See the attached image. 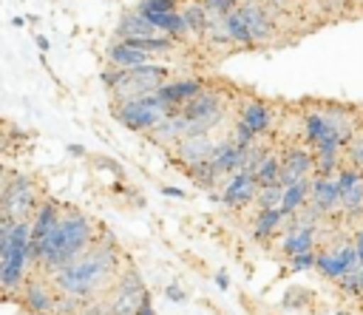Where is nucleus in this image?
<instances>
[{
	"label": "nucleus",
	"instance_id": "nucleus-1",
	"mask_svg": "<svg viewBox=\"0 0 363 315\" xmlns=\"http://www.w3.org/2000/svg\"><path fill=\"white\" fill-rule=\"evenodd\" d=\"M122 267V250L113 241L111 233H102L94 247H88L79 258H74L68 267L51 275V284L60 295L79 298L82 304L99 301L105 292H111L125 270Z\"/></svg>",
	"mask_w": 363,
	"mask_h": 315
},
{
	"label": "nucleus",
	"instance_id": "nucleus-2",
	"mask_svg": "<svg viewBox=\"0 0 363 315\" xmlns=\"http://www.w3.org/2000/svg\"><path fill=\"white\" fill-rule=\"evenodd\" d=\"M102 233L105 230H99V224L91 216H85L79 207L62 204L60 221L40 241V264H37V270L51 278L54 272L68 267L74 258H79L88 247H94Z\"/></svg>",
	"mask_w": 363,
	"mask_h": 315
},
{
	"label": "nucleus",
	"instance_id": "nucleus-3",
	"mask_svg": "<svg viewBox=\"0 0 363 315\" xmlns=\"http://www.w3.org/2000/svg\"><path fill=\"white\" fill-rule=\"evenodd\" d=\"M224 114H227V105H224L221 91L218 88H204L193 102H187L176 114L179 128H182V139L210 133L213 128H218L224 122Z\"/></svg>",
	"mask_w": 363,
	"mask_h": 315
},
{
	"label": "nucleus",
	"instance_id": "nucleus-4",
	"mask_svg": "<svg viewBox=\"0 0 363 315\" xmlns=\"http://www.w3.org/2000/svg\"><path fill=\"white\" fill-rule=\"evenodd\" d=\"M167 79H170V71L164 65H159V62L139 65V68H130V71H119L116 68V79L108 88L111 91V102H125V99H133V96L156 94Z\"/></svg>",
	"mask_w": 363,
	"mask_h": 315
},
{
	"label": "nucleus",
	"instance_id": "nucleus-5",
	"mask_svg": "<svg viewBox=\"0 0 363 315\" xmlns=\"http://www.w3.org/2000/svg\"><path fill=\"white\" fill-rule=\"evenodd\" d=\"M111 114L119 125H125L128 131H136V133H150L164 116H170V111L162 105V99L156 94L133 96L125 102H111Z\"/></svg>",
	"mask_w": 363,
	"mask_h": 315
},
{
	"label": "nucleus",
	"instance_id": "nucleus-6",
	"mask_svg": "<svg viewBox=\"0 0 363 315\" xmlns=\"http://www.w3.org/2000/svg\"><path fill=\"white\" fill-rule=\"evenodd\" d=\"M40 204H43V193H40L37 182L31 176L11 173L9 182L3 184V190H0L3 216L14 219V221H31V216L37 213Z\"/></svg>",
	"mask_w": 363,
	"mask_h": 315
},
{
	"label": "nucleus",
	"instance_id": "nucleus-7",
	"mask_svg": "<svg viewBox=\"0 0 363 315\" xmlns=\"http://www.w3.org/2000/svg\"><path fill=\"white\" fill-rule=\"evenodd\" d=\"M360 267V258H357V247L354 241L343 238V241H335L323 250H318V261H315V270L329 278V281H340L346 272L357 270Z\"/></svg>",
	"mask_w": 363,
	"mask_h": 315
},
{
	"label": "nucleus",
	"instance_id": "nucleus-8",
	"mask_svg": "<svg viewBox=\"0 0 363 315\" xmlns=\"http://www.w3.org/2000/svg\"><path fill=\"white\" fill-rule=\"evenodd\" d=\"M145 295H147V289H145L142 275L133 267H128L119 275L116 287L111 289V298H105L108 301V315H133L139 309V304L145 301Z\"/></svg>",
	"mask_w": 363,
	"mask_h": 315
},
{
	"label": "nucleus",
	"instance_id": "nucleus-9",
	"mask_svg": "<svg viewBox=\"0 0 363 315\" xmlns=\"http://www.w3.org/2000/svg\"><path fill=\"white\" fill-rule=\"evenodd\" d=\"M17 298H20V306H23L28 315H54L60 292H57V287L51 284V278L40 272V275H34V278H28V281L23 284V289H20Z\"/></svg>",
	"mask_w": 363,
	"mask_h": 315
},
{
	"label": "nucleus",
	"instance_id": "nucleus-10",
	"mask_svg": "<svg viewBox=\"0 0 363 315\" xmlns=\"http://www.w3.org/2000/svg\"><path fill=\"white\" fill-rule=\"evenodd\" d=\"M315 176V150L309 145H289L281 153V187Z\"/></svg>",
	"mask_w": 363,
	"mask_h": 315
},
{
	"label": "nucleus",
	"instance_id": "nucleus-11",
	"mask_svg": "<svg viewBox=\"0 0 363 315\" xmlns=\"http://www.w3.org/2000/svg\"><path fill=\"white\" fill-rule=\"evenodd\" d=\"M207 85H204V79H199V77H184V79H167L159 91H156V96L162 99V105L170 111V116H176L187 102H193L201 91H204Z\"/></svg>",
	"mask_w": 363,
	"mask_h": 315
},
{
	"label": "nucleus",
	"instance_id": "nucleus-12",
	"mask_svg": "<svg viewBox=\"0 0 363 315\" xmlns=\"http://www.w3.org/2000/svg\"><path fill=\"white\" fill-rule=\"evenodd\" d=\"M335 179L340 190V210L346 213V219H360L363 216V170L343 165Z\"/></svg>",
	"mask_w": 363,
	"mask_h": 315
},
{
	"label": "nucleus",
	"instance_id": "nucleus-13",
	"mask_svg": "<svg viewBox=\"0 0 363 315\" xmlns=\"http://www.w3.org/2000/svg\"><path fill=\"white\" fill-rule=\"evenodd\" d=\"M255 196H258V182L247 170H238V173L227 176L224 187H221V204L230 207V210H241L250 201L255 204Z\"/></svg>",
	"mask_w": 363,
	"mask_h": 315
},
{
	"label": "nucleus",
	"instance_id": "nucleus-14",
	"mask_svg": "<svg viewBox=\"0 0 363 315\" xmlns=\"http://www.w3.org/2000/svg\"><path fill=\"white\" fill-rule=\"evenodd\" d=\"M309 207L323 219L335 216L340 210V190L335 176H315L312 179V193H309Z\"/></svg>",
	"mask_w": 363,
	"mask_h": 315
},
{
	"label": "nucleus",
	"instance_id": "nucleus-15",
	"mask_svg": "<svg viewBox=\"0 0 363 315\" xmlns=\"http://www.w3.org/2000/svg\"><path fill=\"white\" fill-rule=\"evenodd\" d=\"M238 119L255 133V136H264L269 128H272V105L267 99H258V96H247L238 108Z\"/></svg>",
	"mask_w": 363,
	"mask_h": 315
},
{
	"label": "nucleus",
	"instance_id": "nucleus-16",
	"mask_svg": "<svg viewBox=\"0 0 363 315\" xmlns=\"http://www.w3.org/2000/svg\"><path fill=\"white\" fill-rule=\"evenodd\" d=\"M238 9H241L244 17H247V26H250V34H252V43H255V45H258V43H269V40L275 37V23H272L269 11H267L261 3L244 0V3H238Z\"/></svg>",
	"mask_w": 363,
	"mask_h": 315
},
{
	"label": "nucleus",
	"instance_id": "nucleus-17",
	"mask_svg": "<svg viewBox=\"0 0 363 315\" xmlns=\"http://www.w3.org/2000/svg\"><path fill=\"white\" fill-rule=\"evenodd\" d=\"M105 60L111 68H119V71H130V68H139V65H150L153 57L128 45L125 40H113L108 48H105Z\"/></svg>",
	"mask_w": 363,
	"mask_h": 315
},
{
	"label": "nucleus",
	"instance_id": "nucleus-18",
	"mask_svg": "<svg viewBox=\"0 0 363 315\" xmlns=\"http://www.w3.org/2000/svg\"><path fill=\"white\" fill-rule=\"evenodd\" d=\"M173 148H176V159H182L184 167H187V165L207 162V159L213 156L216 142H213L210 133H204V136H184V139H179Z\"/></svg>",
	"mask_w": 363,
	"mask_h": 315
},
{
	"label": "nucleus",
	"instance_id": "nucleus-19",
	"mask_svg": "<svg viewBox=\"0 0 363 315\" xmlns=\"http://www.w3.org/2000/svg\"><path fill=\"white\" fill-rule=\"evenodd\" d=\"M210 162L218 170V176L227 179V176H233V173H238L244 167V150L238 145H233L230 139H221V142H216Z\"/></svg>",
	"mask_w": 363,
	"mask_h": 315
},
{
	"label": "nucleus",
	"instance_id": "nucleus-20",
	"mask_svg": "<svg viewBox=\"0 0 363 315\" xmlns=\"http://www.w3.org/2000/svg\"><path fill=\"white\" fill-rule=\"evenodd\" d=\"M159 31L147 23L145 14H139L136 9L133 11H125L116 23V40H136V37H156Z\"/></svg>",
	"mask_w": 363,
	"mask_h": 315
},
{
	"label": "nucleus",
	"instance_id": "nucleus-21",
	"mask_svg": "<svg viewBox=\"0 0 363 315\" xmlns=\"http://www.w3.org/2000/svg\"><path fill=\"white\" fill-rule=\"evenodd\" d=\"M315 179V176H312ZM312 179H301V182H295V184H289V187H284V199H281V210H284V216L289 219V216H295V213H301L306 204H309V193H312Z\"/></svg>",
	"mask_w": 363,
	"mask_h": 315
},
{
	"label": "nucleus",
	"instance_id": "nucleus-22",
	"mask_svg": "<svg viewBox=\"0 0 363 315\" xmlns=\"http://www.w3.org/2000/svg\"><path fill=\"white\" fill-rule=\"evenodd\" d=\"M147 17V23L159 31V34H164V37H170V40H182V37H187L190 31H187V23H184V17H182V11H164V14H145Z\"/></svg>",
	"mask_w": 363,
	"mask_h": 315
},
{
	"label": "nucleus",
	"instance_id": "nucleus-23",
	"mask_svg": "<svg viewBox=\"0 0 363 315\" xmlns=\"http://www.w3.org/2000/svg\"><path fill=\"white\" fill-rule=\"evenodd\" d=\"M284 221H286V216H284L281 207H275V210H258V216L252 219V238L255 241H269L281 230Z\"/></svg>",
	"mask_w": 363,
	"mask_h": 315
},
{
	"label": "nucleus",
	"instance_id": "nucleus-24",
	"mask_svg": "<svg viewBox=\"0 0 363 315\" xmlns=\"http://www.w3.org/2000/svg\"><path fill=\"white\" fill-rule=\"evenodd\" d=\"M224 31H227V37H230V43L235 48H252L255 45L252 34H250V26H247V17H244L241 9H235V11H230L224 17Z\"/></svg>",
	"mask_w": 363,
	"mask_h": 315
},
{
	"label": "nucleus",
	"instance_id": "nucleus-25",
	"mask_svg": "<svg viewBox=\"0 0 363 315\" xmlns=\"http://www.w3.org/2000/svg\"><path fill=\"white\" fill-rule=\"evenodd\" d=\"M252 176L258 182V187H275V184H281V153L272 150V148H267V153L261 156V162H258V167H255Z\"/></svg>",
	"mask_w": 363,
	"mask_h": 315
},
{
	"label": "nucleus",
	"instance_id": "nucleus-26",
	"mask_svg": "<svg viewBox=\"0 0 363 315\" xmlns=\"http://www.w3.org/2000/svg\"><path fill=\"white\" fill-rule=\"evenodd\" d=\"M182 17H184V23H187V31L196 34V37H204V31H207V26H210V20H213V14H210L201 3H196V0L182 9Z\"/></svg>",
	"mask_w": 363,
	"mask_h": 315
},
{
	"label": "nucleus",
	"instance_id": "nucleus-27",
	"mask_svg": "<svg viewBox=\"0 0 363 315\" xmlns=\"http://www.w3.org/2000/svg\"><path fill=\"white\" fill-rule=\"evenodd\" d=\"M184 173H187L199 187H204V190H213V187H216V182L221 179L210 159H207V162H199V165H187V167H184Z\"/></svg>",
	"mask_w": 363,
	"mask_h": 315
},
{
	"label": "nucleus",
	"instance_id": "nucleus-28",
	"mask_svg": "<svg viewBox=\"0 0 363 315\" xmlns=\"http://www.w3.org/2000/svg\"><path fill=\"white\" fill-rule=\"evenodd\" d=\"M309 304H312V289H306V287H289L281 301L284 309H303Z\"/></svg>",
	"mask_w": 363,
	"mask_h": 315
},
{
	"label": "nucleus",
	"instance_id": "nucleus-29",
	"mask_svg": "<svg viewBox=\"0 0 363 315\" xmlns=\"http://www.w3.org/2000/svg\"><path fill=\"white\" fill-rule=\"evenodd\" d=\"M281 199H284V187L281 184H275V187H258L255 207L258 210H275V207H281Z\"/></svg>",
	"mask_w": 363,
	"mask_h": 315
},
{
	"label": "nucleus",
	"instance_id": "nucleus-30",
	"mask_svg": "<svg viewBox=\"0 0 363 315\" xmlns=\"http://www.w3.org/2000/svg\"><path fill=\"white\" fill-rule=\"evenodd\" d=\"M227 139H230L233 145H238L241 150H247V148H252L261 136H255V133H252L241 119H235V125H233V131H230V136H227Z\"/></svg>",
	"mask_w": 363,
	"mask_h": 315
},
{
	"label": "nucleus",
	"instance_id": "nucleus-31",
	"mask_svg": "<svg viewBox=\"0 0 363 315\" xmlns=\"http://www.w3.org/2000/svg\"><path fill=\"white\" fill-rule=\"evenodd\" d=\"M179 0H139L136 11L139 14H164V11H179Z\"/></svg>",
	"mask_w": 363,
	"mask_h": 315
},
{
	"label": "nucleus",
	"instance_id": "nucleus-32",
	"mask_svg": "<svg viewBox=\"0 0 363 315\" xmlns=\"http://www.w3.org/2000/svg\"><path fill=\"white\" fill-rule=\"evenodd\" d=\"M337 287H340V292L343 295H349V298H363V289H360V270H352V272H346L340 281H335Z\"/></svg>",
	"mask_w": 363,
	"mask_h": 315
},
{
	"label": "nucleus",
	"instance_id": "nucleus-33",
	"mask_svg": "<svg viewBox=\"0 0 363 315\" xmlns=\"http://www.w3.org/2000/svg\"><path fill=\"white\" fill-rule=\"evenodd\" d=\"M343 153H346V162H349V167H354V170H363V133H357L346 148H343Z\"/></svg>",
	"mask_w": 363,
	"mask_h": 315
},
{
	"label": "nucleus",
	"instance_id": "nucleus-34",
	"mask_svg": "<svg viewBox=\"0 0 363 315\" xmlns=\"http://www.w3.org/2000/svg\"><path fill=\"white\" fill-rule=\"evenodd\" d=\"M196 3H201L210 14H216V17H227L230 11H235L238 9V0H196Z\"/></svg>",
	"mask_w": 363,
	"mask_h": 315
},
{
	"label": "nucleus",
	"instance_id": "nucleus-35",
	"mask_svg": "<svg viewBox=\"0 0 363 315\" xmlns=\"http://www.w3.org/2000/svg\"><path fill=\"white\" fill-rule=\"evenodd\" d=\"M315 261H318V250H309V253L292 255L289 267H292V272H306V270H315Z\"/></svg>",
	"mask_w": 363,
	"mask_h": 315
},
{
	"label": "nucleus",
	"instance_id": "nucleus-36",
	"mask_svg": "<svg viewBox=\"0 0 363 315\" xmlns=\"http://www.w3.org/2000/svg\"><path fill=\"white\" fill-rule=\"evenodd\" d=\"M91 165H94L96 170H108V173H113L116 179H122V176H125V167H122L119 162H113L111 156H94V159H91Z\"/></svg>",
	"mask_w": 363,
	"mask_h": 315
},
{
	"label": "nucleus",
	"instance_id": "nucleus-37",
	"mask_svg": "<svg viewBox=\"0 0 363 315\" xmlns=\"http://www.w3.org/2000/svg\"><path fill=\"white\" fill-rule=\"evenodd\" d=\"M164 298L173 301V304H184V301H187V292H184L179 284H167V287H164Z\"/></svg>",
	"mask_w": 363,
	"mask_h": 315
},
{
	"label": "nucleus",
	"instance_id": "nucleus-38",
	"mask_svg": "<svg viewBox=\"0 0 363 315\" xmlns=\"http://www.w3.org/2000/svg\"><path fill=\"white\" fill-rule=\"evenodd\" d=\"M213 278H216V287H218L221 292H227V289H230V275H227L224 270H216V275H213Z\"/></svg>",
	"mask_w": 363,
	"mask_h": 315
},
{
	"label": "nucleus",
	"instance_id": "nucleus-39",
	"mask_svg": "<svg viewBox=\"0 0 363 315\" xmlns=\"http://www.w3.org/2000/svg\"><path fill=\"white\" fill-rule=\"evenodd\" d=\"M133 315H156V309H153V301H150V292L145 295V301L139 304V309H136Z\"/></svg>",
	"mask_w": 363,
	"mask_h": 315
},
{
	"label": "nucleus",
	"instance_id": "nucleus-40",
	"mask_svg": "<svg viewBox=\"0 0 363 315\" xmlns=\"http://www.w3.org/2000/svg\"><path fill=\"white\" fill-rule=\"evenodd\" d=\"M162 193L170 196V199H184V196H187L182 187H173V184H162Z\"/></svg>",
	"mask_w": 363,
	"mask_h": 315
},
{
	"label": "nucleus",
	"instance_id": "nucleus-41",
	"mask_svg": "<svg viewBox=\"0 0 363 315\" xmlns=\"http://www.w3.org/2000/svg\"><path fill=\"white\" fill-rule=\"evenodd\" d=\"M65 150H68L71 156H77V159H79V156H85V148H82V145H68Z\"/></svg>",
	"mask_w": 363,
	"mask_h": 315
},
{
	"label": "nucleus",
	"instance_id": "nucleus-42",
	"mask_svg": "<svg viewBox=\"0 0 363 315\" xmlns=\"http://www.w3.org/2000/svg\"><path fill=\"white\" fill-rule=\"evenodd\" d=\"M34 43H37V48H40V51H43V54H45V51H48V40H45V37H43V34H37V37H34Z\"/></svg>",
	"mask_w": 363,
	"mask_h": 315
},
{
	"label": "nucleus",
	"instance_id": "nucleus-43",
	"mask_svg": "<svg viewBox=\"0 0 363 315\" xmlns=\"http://www.w3.org/2000/svg\"><path fill=\"white\" fill-rule=\"evenodd\" d=\"M337 315H352V312H349V309H340V312H337Z\"/></svg>",
	"mask_w": 363,
	"mask_h": 315
}]
</instances>
